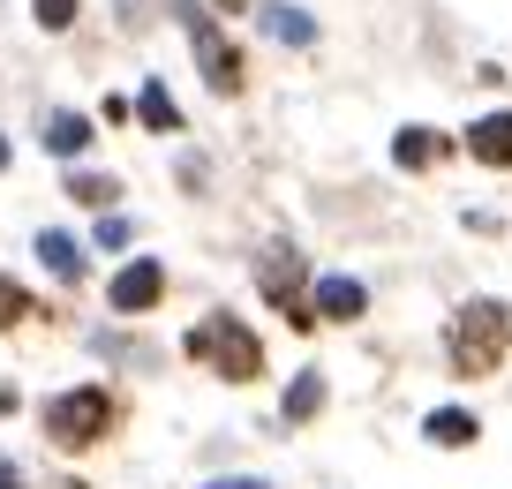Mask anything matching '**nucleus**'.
Wrapping results in <instances>:
<instances>
[{
	"label": "nucleus",
	"mask_w": 512,
	"mask_h": 489,
	"mask_svg": "<svg viewBox=\"0 0 512 489\" xmlns=\"http://www.w3.org/2000/svg\"><path fill=\"white\" fill-rule=\"evenodd\" d=\"M83 143H91V121H83V113H46V151L53 158H83Z\"/></svg>",
	"instance_id": "nucleus-10"
},
{
	"label": "nucleus",
	"mask_w": 512,
	"mask_h": 489,
	"mask_svg": "<svg viewBox=\"0 0 512 489\" xmlns=\"http://www.w3.org/2000/svg\"><path fill=\"white\" fill-rule=\"evenodd\" d=\"M256 16H264V31H272V38H287V46H309V38H317V23H309L302 8H287V0H264Z\"/></svg>",
	"instance_id": "nucleus-11"
},
{
	"label": "nucleus",
	"mask_w": 512,
	"mask_h": 489,
	"mask_svg": "<svg viewBox=\"0 0 512 489\" xmlns=\"http://www.w3.org/2000/svg\"><path fill=\"white\" fill-rule=\"evenodd\" d=\"M362 309H369V286L362 279H339V271H332V279L309 286V316H317V324H354Z\"/></svg>",
	"instance_id": "nucleus-7"
},
{
	"label": "nucleus",
	"mask_w": 512,
	"mask_h": 489,
	"mask_svg": "<svg viewBox=\"0 0 512 489\" xmlns=\"http://www.w3.org/2000/svg\"><path fill=\"white\" fill-rule=\"evenodd\" d=\"M68 196H76V204H91V211H106V204H113L121 189H113L106 174H68Z\"/></svg>",
	"instance_id": "nucleus-16"
},
{
	"label": "nucleus",
	"mask_w": 512,
	"mask_h": 489,
	"mask_svg": "<svg viewBox=\"0 0 512 489\" xmlns=\"http://www.w3.org/2000/svg\"><path fill=\"white\" fill-rule=\"evenodd\" d=\"M23 316H31V294H23V286L0 271V332H8V324H23Z\"/></svg>",
	"instance_id": "nucleus-17"
},
{
	"label": "nucleus",
	"mask_w": 512,
	"mask_h": 489,
	"mask_svg": "<svg viewBox=\"0 0 512 489\" xmlns=\"http://www.w3.org/2000/svg\"><path fill=\"white\" fill-rule=\"evenodd\" d=\"M189 354H196V362H211L226 384L264 377V347H256V332L241 324V316H211V324H196V332H189Z\"/></svg>",
	"instance_id": "nucleus-2"
},
{
	"label": "nucleus",
	"mask_w": 512,
	"mask_h": 489,
	"mask_svg": "<svg viewBox=\"0 0 512 489\" xmlns=\"http://www.w3.org/2000/svg\"><path fill=\"white\" fill-rule=\"evenodd\" d=\"M467 158H482V166H512V113H482V121L467 128Z\"/></svg>",
	"instance_id": "nucleus-8"
},
{
	"label": "nucleus",
	"mask_w": 512,
	"mask_h": 489,
	"mask_svg": "<svg viewBox=\"0 0 512 489\" xmlns=\"http://www.w3.org/2000/svg\"><path fill=\"white\" fill-rule=\"evenodd\" d=\"M204 489H272V482H256V474H234V482H204Z\"/></svg>",
	"instance_id": "nucleus-19"
},
{
	"label": "nucleus",
	"mask_w": 512,
	"mask_h": 489,
	"mask_svg": "<svg viewBox=\"0 0 512 489\" xmlns=\"http://www.w3.org/2000/svg\"><path fill=\"white\" fill-rule=\"evenodd\" d=\"M0 489H31V482H23V474L8 467V459H0Z\"/></svg>",
	"instance_id": "nucleus-20"
},
{
	"label": "nucleus",
	"mask_w": 512,
	"mask_h": 489,
	"mask_svg": "<svg viewBox=\"0 0 512 489\" xmlns=\"http://www.w3.org/2000/svg\"><path fill=\"white\" fill-rule=\"evenodd\" d=\"M0 166H8V143H0Z\"/></svg>",
	"instance_id": "nucleus-21"
},
{
	"label": "nucleus",
	"mask_w": 512,
	"mask_h": 489,
	"mask_svg": "<svg viewBox=\"0 0 512 489\" xmlns=\"http://www.w3.org/2000/svg\"><path fill=\"white\" fill-rule=\"evenodd\" d=\"M159 294H166V271L151 264V256H136V264H121V271H113V286H106V301H113V309H121V316H144V309H151V301H159Z\"/></svg>",
	"instance_id": "nucleus-5"
},
{
	"label": "nucleus",
	"mask_w": 512,
	"mask_h": 489,
	"mask_svg": "<svg viewBox=\"0 0 512 489\" xmlns=\"http://www.w3.org/2000/svg\"><path fill=\"white\" fill-rule=\"evenodd\" d=\"M181 23H189V46H196V61H204V83H211V91H241V53L219 38V23H211L196 0L181 8Z\"/></svg>",
	"instance_id": "nucleus-4"
},
{
	"label": "nucleus",
	"mask_w": 512,
	"mask_h": 489,
	"mask_svg": "<svg viewBox=\"0 0 512 489\" xmlns=\"http://www.w3.org/2000/svg\"><path fill=\"white\" fill-rule=\"evenodd\" d=\"M309 414H324V377L317 369H302V377L287 384V422H309Z\"/></svg>",
	"instance_id": "nucleus-13"
},
{
	"label": "nucleus",
	"mask_w": 512,
	"mask_h": 489,
	"mask_svg": "<svg viewBox=\"0 0 512 489\" xmlns=\"http://www.w3.org/2000/svg\"><path fill=\"white\" fill-rule=\"evenodd\" d=\"M256 279H264V294L287 309V324H317V316H309V301H294V294H302V256H294V249H272Z\"/></svg>",
	"instance_id": "nucleus-6"
},
{
	"label": "nucleus",
	"mask_w": 512,
	"mask_h": 489,
	"mask_svg": "<svg viewBox=\"0 0 512 489\" xmlns=\"http://www.w3.org/2000/svg\"><path fill=\"white\" fill-rule=\"evenodd\" d=\"M422 437H430L437 452H460V444L482 437V422H475L467 407H430V414H422Z\"/></svg>",
	"instance_id": "nucleus-9"
},
{
	"label": "nucleus",
	"mask_w": 512,
	"mask_h": 489,
	"mask_svg": "<svg viewBox=\"0 0 512 489\" xmlns=\"http://www.w3.org/2000/svg\"><path fill=\"white\" fill-rule=\"evenodd\" d=\"M38 256H46L53 279H83V249H76L68 234H38Z\"/></svg>",
	"instance_id": "nucleus-12"
},
{
	"label": "nucleus",
	"mask_w": 512,
	"mask_h": 489,
	"mask_svg": "<svg viewBox=\"0 0 512 489\" xmlns=\"http://www.w3.org/2000/svg\"><path fill=\"white\" fill-rule=\"evenodd\" d=\"M226 8H241V0H226Z\"/></svg>",
	"instance_id": "nucleus-22"
},
{
	"label": "nucleus",
	"mask_w": 512,
	"mask_h": 489,
	"mask_svg": "<svg viewBox=\"0 0 512 489\" xmlns=\"http://www.w3.org/2000/svg\"><path fill=\"white\" fill-rule=\"evenodd\" d=\"M392 158H400V166H430V158H437V128H400Z\"/></svg>",
	"instance_id": "nucleus-15"
},
{
	"label": "nucleus",
	"mask_w": 512,
	"mask_h": 489,
	"mask_svg": "<svg viewBox=\"0 0 512 489\" xmlns=\"http://www.w3.org/2000/svg\"><path fill=\"white\" fill-rule=\"evenodd\" d=\"M106 422H113V399H106V384H76V392L46 399V437H53V444H68V452L98 444V437H106Z\"/></svg>",
	"instance_id": "nucleus-3"
},
{
	"label": "nucleus",
	"mask_w": 512,
	"mask_h": 489,
	"mask_svg": "<svg viewBox=\"0 0 512 489\" xmlns=\"http://www.w3.org/2000/svg\"><path fill=\"white\" fill-rule=\"evenodd\" d=\"M136 113H144V121H151V128H159V136H174V128H181V113H174V98H166V91H159V83H144V98H136Z\"/></svg>",
	"instance_id": "nucleus-14"
},
{
	"label": "nucleus",
	"mask_w": 512,
	"mask_h": 489,
	"mask_svg": "<svg viewBox=\"0 0 512 489\" xmlns=\"http://www.w3.org/2000/svg\"><path fill=\"white\" fill-rule=\"evenodd\" d=\"M512 347V316L497 309V301H467L460 316H452V332H445V354L460 377H490L497 362H505Z\"/></svg>",
	"instance_id": "nucleus-1"
},
{
	"label": "nucleus",
	"mask_w": 512,
	"mask_h": 489,
	"mask_svg": "<svg viewBox=\"0 0 512 489\" xmlns=\"http://www.w3.org/2000/svg\"><path fill=\"white\" fill-rule=\"evenodd\" d=\"M38 23H46V31H68V23H76V0H38Z\"/></svg>",
	"instance_id": "nucleus-18"
}]
</instances>
